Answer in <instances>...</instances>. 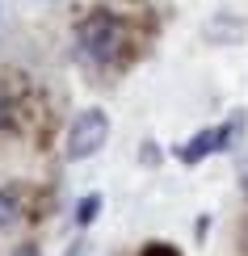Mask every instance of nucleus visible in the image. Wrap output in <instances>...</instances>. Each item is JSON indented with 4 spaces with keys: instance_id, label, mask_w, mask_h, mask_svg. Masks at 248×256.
I'll return each instance as SVG.
<instances>
[{
    "instance_id": "obj_1",
    "label": "nucleus",
    "mask_w": 248,
    "mask_h": 256,
    "mask_svg": "<svg viewBox=\"0 0 248 256\" xmlns=\"http://www.w3.org/2000/svg\"><path fill=\"white\" fill-rule=\"evenodd\" d=\"M244 126H248V118H244L240 110H235L227 122H219V126H206V130L189 134L185 143H177V147H172V156H177L181 164H189V168H193V164H202L206 156L231 152V147H235V143L244 138Z\"/></svg>"
},
{
    "instance_id": "obj_2",
    "label": "nucleus",
    "mask_w": 248,
    "mask_h": 256,
    "mask_svg": "<svg viewBox=\"0 0 248 256\" xmlns=\"http://www.w3.org/2000/svg\"><path fill=\"white\" fill-rule=\"evenodd\" d=\"M76 42H80V55L89 63H110L126 46V30H122V21L114 13H101L97 8V13H89L76 26Z\"/></svg>"
},
{
    "instance_id": "obj_3",
    "label": "nucleus",
    "mask_w": 248,
    "mask_h": 256,
    "mask_svg": "<svg viewBox=\"0 0 248 256\" xmlns=\"http://www.w3.org/2000/svg\"><path fill=\"white\" fill-rule=\"evenodd\" d=\"M105 138H110V114L89 105V110H80L76 118H72L68 138H63V156H68L72 164H76V160H93L105 147Z\"/></svg>"
},
{
    "instance_id": "obj_4",
    "label": "nucleus",
    "mask_w": 248,
    "mask_h": 256,
    "mask_svg": "<svg viewBox=\"0 0 248 256\" xmlns=\"http://www.w3.org/2000/svg\"><path fill=\"white\" fill-rule=\"evenodd\" d=\"M97 214H101V194H84L76 202V227H89Z\"/></svg>"
},
{
    "instance_id": "obj_5",
    "label": "nucleus",
    "mask_w": 248,
    "mask_h": 256,
    "mask_svg": "<svg viewBox=\"0 0 248 256\" xmlns=\"http://www.w3.org/2000/svg\"><path fill=\"white\" fill-rule=\"evenodd\" d=\"M13 218H17V198L0 189V231H5V227H9Z\"/></svg>"
},
{
    "instance_id": "obj_6",
    "label": "nucleus",
    "mask_w": 248,
    "mask_h": 256,
    "mask_svg": "<svg viewBox=\"0 0 248 256\" xmlns=\"http://www.w3.org/2000/svg\"><path fill=\"white\" fill-rule=\"evenodd\" d=\"M143 256H177V252H172L168 244H147V248H143Z\"/></svg>"
},
{
    "instance_id": "obj_7",
    "label": "nucleus",
    "mask_w": 248,
    "mask_h": 256,
    "mask_svg": "<svg viewBox=\"0 0 248 256\" xmlns=\"http://www.w3.org/2000/svg\"><path fill=\"white\" fill-rule=\"evenodd\" d=\"M63 256H89V244H84V240H76V244H72V248L63 252Z\"/></svg>"
},
{
    "instance_id": "obj_8",
    "label": "nucleus",
    "mask_w": 248,
    "mask_h": 256,
    "mask_svg": "<svg viewBox=\"0 0 248 256\" xmlns=\"http://www.w3.org/2000/svg\"><path fill=\"white\" fill-rule=\"evenodd\" d=\"M13 256H38V248H34V244H21V248H17Z\"/></svg>"
},
{
    "instance_id": "obj_9",
    "label": "nucleus",
    "mask_w": 248,
    "mask_h": 256,
    "mask_svg": "<svg viewBox=\"0 0 248 256\" xmlns=\"http://www.w3.org/2000/svg\"><path fill=\"white\" fill-rule=\"evenodd\" d=\"M5 118H9V105H5V101H0V126H5Z\"/></svg>"
},
{
    "instance_id": "obj_10",
    "label": "nucleus",
    "mask_w": 248,
    "mask_h": 256,
    "mask_svg": "<svg viewBox=\"0 0 248 256\" xmlns=\"http://www.w3.org/2000/svg\"><path fill=\"white\" fill-rule=\"evenodd\" d=\"M244 198H248V168H244Z\"/></svg>"
}]
</instances>
